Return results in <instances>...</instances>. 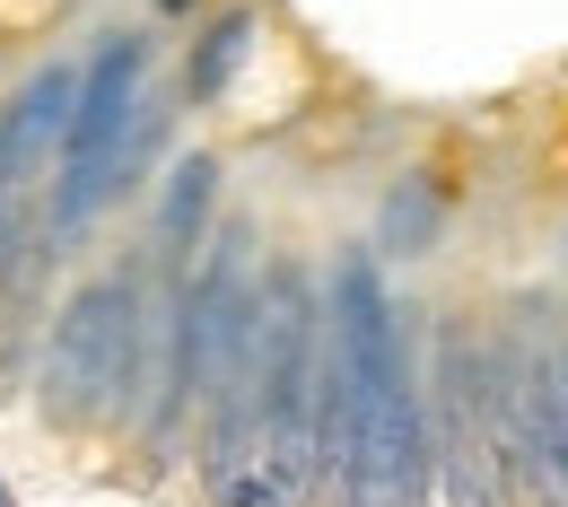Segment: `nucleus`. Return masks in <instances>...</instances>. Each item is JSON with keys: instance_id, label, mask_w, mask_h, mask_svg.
I'll return each mask as SVG.
<instances>
[{"instance_id": "2", "label": "nucleus", "mask_w": 568, "mask_h": 507, "mask_svg": "<svg viewBox=\"0 0 568 507\" xmlns=\"http://www.w3.org/2000/svg\"><path fill=\"white\" fill-rule=\"evenodd\" d=\"M490 359V455L507 473V499L568 507V403H560V359L507 324L498 342H481Z\"/></svg>"}, {"instance_id": "3", "label": "nucleus", "mask_w": 568, "mask_h": 507, "mask_svg": "<svg viewBox=\"0 0 568 507\" xmlns=\"http://www.w3.org/2000/svg\"><path fill=\"white\" fill-rule=\"evenodd\" d=\"M263 36H272V18H263L254 0H227V9H211V18L193 27V44H184L175 105H184V114H193V105H227V97H236V79H245V62L263 53Z\"/></svg>"}, {"instance_id": "9", "label": "nucleus", "mask_w": 568, "mask_h": 507, "mask_svg": "<svg viewBox=\"0 0 568 507\" xmlns=\"http://www.w3.org/2000/svg\"><path fill=\"white\" fill-rule=\"evenodd\" d=\"M0 507H18V490H9V481H0Z\"/></svg>"}, {"instance_id": "6", "label": "nucleus", "mask_w": 568, "mask_h": 507, "mask_svg": "<svg viewBox=\"0 0 568 507\" xmlns=\"http://www.w3.org/2000/svg\"><path fill=\"white\" fill-rule=\"evenodd\" d=\"M202 499H211V507H297L281 490L272 464H236V473H219V481H202Z\"/></svg>"}, {"instance_id": "1", "label": "nucleus", "mask_w": 568, "mask_h": 507, "mask_svg": "<svg viewBox=\"0 0 568 507\" xmlns=\"http://www.w3.org/2000/svg\"><path fill=\"white\" fill-rule=\"evenodd\" d=\"M149 88H158V36L149 27L97 36V53L79 62V105H71V132H62V158H53L44 193H36L44 254H71L79 236L114 211V166H123V141L141 123Z\"/></svg>"}, {"instance_id": "7", "label": "nucleus", "mask_w": 568, "mask_h": 507, "mask_svg": "<svg viewBox=\"0 0 568 507\" xmlns=\"http://www.w3.org/2000/svg\"><path fill=\"white\" fill-rule=\"evenodd\" d=\"M71 0H0V36H27V27H44V18H62Z\"/></svg>"}, {"instance_id": "8", "label": "nucleus", "mask_w": 568, "mask_h": 507, "mask_svg": "<svg viewBox=\"0 0 568 507\" xmlns=\"http://www.w3.org/2000/svg\"><path fill=\"white\" fill-rule=\"evenodd\" d=\"M193 9H202V0H158V18H193Z\"/></svg>"}, {"instance_id": "4", "label": "nucleus", "mask_w": 568, "mask_h": 507, "mask_svg": "<svg viewBox=\"0 0 568 507\" xmlns=\"http://www.w3.org/2000/svg\"><path fill=\"white\" fill-rule=\"evenodd\" d=\"M219 149H184L175 166H166V184H158V219H149V254H158V272H184L193 254H202V236H211V211H219Z\"/></svg>"}, {"instance_id": "5", "label": "nucleus", "mask_w": 568, "mask_h": 507, "mask_svg": "<svg viewBox=\"0 0 568 507\" xmlns=\"http://www.w3.org/2000/svg\"><path fill=\"white\" fill-rule=\"evenodd\" d=\"M437 236H446V184H437L428 166L394 175L385 202H376V236H367V254H376V263H420V254H437Z\"/></svg>"}]
</instances>
